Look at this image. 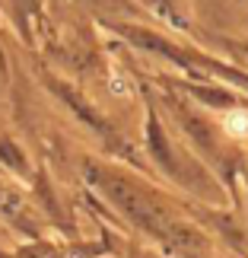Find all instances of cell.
Wrapping results in <instances>:
<instances>
[{
	"mask_svg": "<svg viewBox=\"0 0 248 258\" xmlns=\"http://www.w3.org/2000/svg\"><path fill=\"white\" fill-rule=\"evenodd\" d=\"M223 131L229 137H248V112H242V108L226 112L223 115Z\"/></svg>",
	"mask_w": 248,
	"mask_h": 258,
	"instance_id": "6da1fadb",
	"label": "cell"
}]
</instances>
